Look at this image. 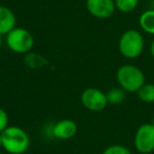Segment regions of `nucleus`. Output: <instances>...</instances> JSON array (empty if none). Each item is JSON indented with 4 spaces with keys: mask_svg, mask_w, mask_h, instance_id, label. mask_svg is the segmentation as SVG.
<instances>
[{
    "mask_svg": "<svg viewBox=\"0 0 154 154\" xmlns=\"http://www.w3.org/2000/svg\"><path fill=\"white\" fill-rule=\"evenodd\" d=\"M2 148L11 154H22L30 147V137L20 127H8L1 133Z\"/></svg>",
    "mask_w": 154,
    "mask_h": 154,
    "instance_id": "1",
    "label": "nucleus"
},
{
    "mask_svg": "<svg viewBox=\"0 0 154 154\" xmlns=\"http://www.w3.org/2000/svg\"><path fill=\"white\" fill-rule=\"evenodd\" d=\"M116 79L120 88L126 92H137L145 82V75L143 71L133 64H124L117 70Z\"/></svg>",
    "mask_w": 154,
    "mask_h": 154,
    "instance_id": "2",
    "label": "nucleus"
},
{
    "mask_svg": "<svg viewBox=\"0 0 154 154\" xmlns=\"http://www.w3.org/2000/svg\"><path fill=\"white\" fill-rule=\"evenodd\" d=\"M145 40L138 31L128 30L120 36L118 42V49L124 57L137 58L143 52Z\"/></svg>",
    "mask_w": 154,
    "mask_h": 154,
    "instance_id": "3",
    "label": "nucleus"
},
{
    "mask_svg": "<svg viewBox=\"0 0 154 154\" xmlns=\"http://www.w3.org/2000/svg\"><path fill=\"white\" fill-rule=\"evenodd\" d=\"M7 45L17 54H26L34 45V37L23 28H15L7 35Z\"/></svg>",
    "mask_w": 154,
    "mask_h": 154,
    "instance_id": "4",
    "label": "nucleus"
},
{
    "mask_svg": "<svg viewBox=\"0 0 154 154\" xmlns=\"http://www.w3.org/2000/svg\"><path fill=\"white\" fill-rule=\"evenodd\" d=\"M135 149L141 154H149L154 150V126L143 124L137 129L134 136Z\"/></svg>",
    "mask_w": 154,
    "mask_h": 154,
    "instance_id": "5",
    "label": "nucleus"
},
{
    "mask_svg": "<svg viewBox=\"0 0 154 154\" xmlns=\"http://www.w3.org/2000/svg\"><path fill=\"white\" fill-rule=\"evenodd\" d=\"M80 100L86 109L94 112L103 111L108 105L106 93L95 88L86 89L82 93Z\"/></svg>",
    "mask_w": 154,
    "mask_h": 154,
    "instance_id": "6",
    "label": "nucleus"
},
{
    "mask_svg": "<svg viewBox=\"0 0 154 154\" xmlns=\"http://www.w3.org/2000/svg\"><path fill=\"white\" fill-rule=\"evenodd\" d=\"M87 10L98 19H107L116 10L114 0H87Z\"/></svg>",
    "mask_w": 154,
    "mask_h": 154,
    "instance_id": "7",
    "label": "nucleus"
},
{
    "mask_svg": "<svg viewBox=\"0 0 154 154\" xmlns=\"http://www.w3.org/2000/svg\"><path fill=\"white\" fill-rule=\"evenodd\" d=\"M77 133V125L72 119H61L52 127V134L58 139H70Z\"/></svg>",
    "mask_w": 154,
    "mask_h": 154,
    "instance_id": "8",
    "label": "nucleus"
},
{
    "mask_svg": "<svg viewBox=\"0 0 154 154\" xmlns=\"http://www.w3.org/2000/svg\"><path fill=\"white\" fill-rule=\"evenodd\" d=\"M16 16L9 8L0 5V35H8L16 28Z\"/></svg>",
    "mask_w": 154,
    "mask_h": 154,
    "instance_id": "9",
    "label": "nucleus"
},
{
    "mask_svg": "<svg viewBox=\"0 0 154 154\" xmlns=\"http://www.w3.org/2000/svg\"><path fill=\"white\" fill-rule=\"evenodd\" d=\"M139 26L146 33L154 35V9L145 11L139 17Z\"/></svg>",
    "mask_w": 154,
    "mask_h": 154,
    "instance_id": "10",
    "label": "nucleus"
},
{
    "mask_svg": "<svg viewBox=\"0 0 154 154\" xmlns=\"http://www.w3.org/2000/svg\"><path fill=\"white\" fill-rule=\"evenodd\" d=\"M108 103L110 105H119L126 99V91L122 88H113L106 93Z\"/></svg>",
    "mask_w": 154,
    "mask_h": 154,
    "instance_id": "11",
    "label": "nucleus"
},
{
    "mask_svg": "<svg viewBox=\"0 0 154 154\" xmlns=\"http://www.w3.org/2000/svg\"><path fill=\"white\" fill-rule=\"evenodd\" d=\"M136 93L138 98L143 103H154V84H145Z\"/></svg>",
    "mask_w": 154,
    "mask_h": 154,
    "instance_id": "12",
    "label": "nucleus"
},
{
    "mask_svg": "<svg viewBox=\"0 0 154 154\" xmlns=\"http://www.w3.org/2000/svg\"><path fill=\"white\" fill-rule=\"evenodd\" d=\"M139 0H114L115 7L122 13H131L136 9Z\"/></svg>",
    "mask_w": 154,
    "mask_h": 154,
    "instance_id": "13",
    "label": "nucleus"
},
{
    "mask_svg": "<svg viewBox=\"0 0 154 154\" xmlns=\"http://www.w3.org/2000/svg\"><path fill=\"white\" fill-rule=\"evenodd\" d=\"M103 154H132L131 151L122 145H112L108 147Z\"/></svg>",
    "mask_w": 154,
    "mask_h": 154,
    "instance_id": "14",
    "label": "nucleus"
},
{
    "mask_svg": "<svg viewBox=\"0 0 154 154\" xmlns=\"http://www.w3.org/2000/svg\"><path fill=\"white\" fill-rule=\"evenodd\" d=\"M38 57V55H36V54H29L28 56L26 57V64H28L29 66H31V68H38V66H42V62H45V59H43L42 57H40L39 56L38 59H36V58Z\"/></svg>",
    "mask_w": 154,
    "mask_h": 154,
    "instance_id": "15",
    "label": "nucleus"
},
{
    "mask_svg": "<svg viewBox=\"0 0 154 154\" xmlns=\"http://www.w3.org/2000/svg\"><path fill=\"white\" fill-rule=\"evenodd\" d=\"M9 127V116L3 109L0 108V134Z\"/></svg>",
    "mask_w": 154,
    "mask_h": 154,
    "instance_id": "16",
    "label": "nucleus"
},
{
    "mask_svg": "<svg viewBox=\"0 0 154 154\" xmlns=\"http://www.w3.org/2000/svg\"><path fill=\"white\" fill-rule=\"evenodd\" d=\"M150 52H151L152 57L154 58V39H153V41H152V43H151V47H150Z\"/></svg>",
    "mask_w": 154,
    "mask_h": 154,
    "instance_id": "17",
    "label": "nucleus"
},
{
    "mask_svg": "<svg viewBox=\"0 0 154 154\" xmlns=\"http://www.w3.org/2000/svg\"><path fill=\"white\" fill-rule=\"evenodd\" d=\"M2 35H0V48H1V45H2Z\"/></svg>",
    "mask_w": 154,
    "mask_h": 154,
    "instance_id": "18",
    "label": "nucleus"
},
{
    "mask_svg": "<svg viewBox=\"0 0 154 154\" xmlns=\"http://www.w3.org/2000/svg\"><path fill=\"white\" fill-rule=\"evenodd\" d=\"M0 148H2V139H1V134H0Z\"/></svg>",
    "mask_w": 154,
    "mask_h": 154,
    "instance_id": "19",
    "label": "nucleus"
},
{
    "mask_svg": "<svg viewBox=\"0 0 154 154\" xmlns=\"http://www.w3.org/2000/svg\"><path fill=\"white\" fill-rule=\"evenodd\" d=\"M151 124H152V125H153V126H154V118H153V120H152V122H151Z\"/></svg>",
    "mask_w": 154,
    "mask_h": 154,
    "instance_id": "20",
    "label": "nucleus"
},
{
    "mask_svg": "<svg viewBox=\"0 0 154 154\" xmlns=\"http://www.w3.org/2000/svg\"><path fill=\"white\" fill-rule=\"evenodd\" d=\"M0 154H3V153H0Z\"/></svg>",
    "mask_w": 154,
    "mask_h": 154,
    "instance_id": "21",
    "label": "nucleus"
}]
</instances>
